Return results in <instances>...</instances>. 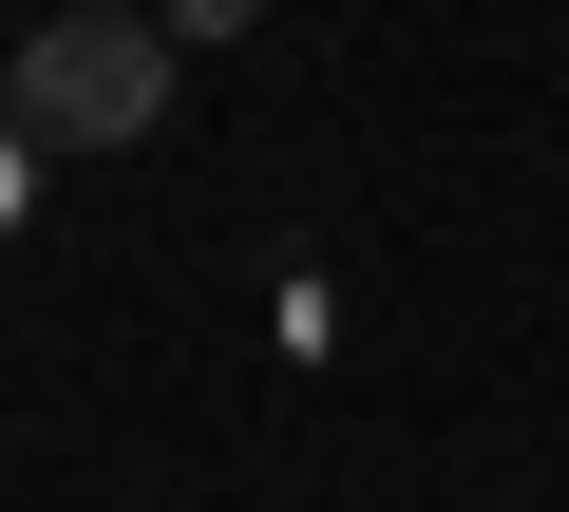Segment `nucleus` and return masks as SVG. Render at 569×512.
Listing matches in <instances>:
<instances>
[{
    "label": "nucleus",
    "mask_w": 569,
    "mask_h": 512,
    "mask_svg": "<svg viewBox=\"0 0 569 512\" xmlns=\"http://www.w3.org/2000/svg\"><path fill=\"white\" fill-rule=\"evenodd\" d=\"M171 20L152 0H77V20H39L20 39V77H0V114H20L39 152H152V114H171Z\"/></svg>",
    "instance_id": "obj_1"
},
{
    "label": "nucleus",
    "mask_w": 569,
    "mask_h": 512,
    "mask_svg": "<svg viewBox=\"0 0 569 512\" xmlns=\"http://www.w3.org/2000/svg\"><path fill=\"white\" fill-rule=\"evenodd\" d=\"M152 20H171V39H247L266 0H152Z\"/></svg>",
    "instance_id": "obj_2"
},
{
    "label": "nucleus",
    "mask_w": 569,
    "mask_h": 512,
    "mask_svg": "<svg viewBox=\"0 0 569 512\" xmlns=\"http://www.w3.org/2000/svg\"><path fill=\"white\" fill-rule=\"evenodd\" d=\"M20 209H39V133L0 114V228H20Z\"/></svg>",
    "instance_id": "obj_3"
}]
</instances>
